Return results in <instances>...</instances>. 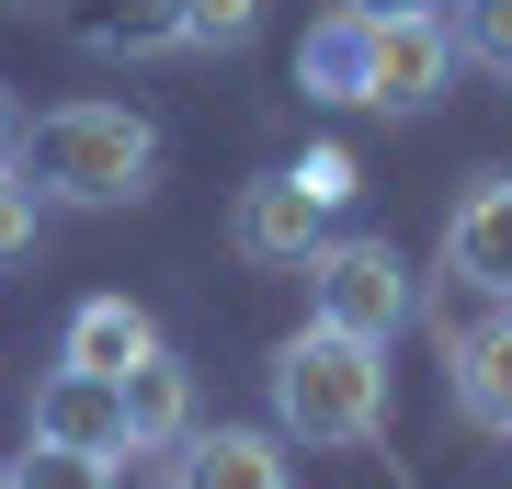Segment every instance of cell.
Here are the masks:
<instances>
[{
  "label": "cell",
  "mask_w": 512,
  "mask_h": 489,
  "mask_svg": "<svg viewBox=\"0 0 512 489\" xmlns=\"http://www.w3.org/2000/svg\"><path fill=\"white\" fill-rule=\"evenodd\" d=\"M12 171L35 182L46 205H80V217H103V205H137L148 171H160V126H148L137 103H57L23 126Z\"/></svg>",
  "instance_id": "1"
},
{
  "label": "cell",
  "mask_w": 512,
  "mask_h": 489,
  "mask_svg": "<svg viewBox=\"0 0 512 489\" xmlns=\"http://www.w3.org/2000/svg\"><path fill=\"white\" fill-rule=\"evenodd\" d=\"M274 433L308 444V455H353L387 433V364L376 342H353V330H296L274 353Z\"/></svg>",
  "instance_id": "2"
},
{
  "label": "cell",
  "mask_w": 512,
  "mask_h": 489,
  "mask_svg": "<svg viewBox=\"0 0 512 489\" xmlns=\"http://www.w3.org/2000/svg\"><path fill=\"white\" fill-rule=\"evenodd\" d=\"M296 273H308V319H319V330H353V342H376V353L399 342L410 308H421V296H410V262H399V239H365V228L319 239Z\"/></svg>",
  "instance_id": "3"
},
{
  "label": "cell",
  "mask_w": 512,
  "mask_h": 489,
  "mask_svg": "<svg viewBox=\"0 0 512 489\" xmlns=\"http://www.w3.org/2000/svg\"><path fill=\"white\" fill-rule=\"evenodd\" d=\"M444 376H456V410L478 433L512 444V296L501 285L456 273V296H444Z\"/></svg>",
  "instance_id": "4"
},
{
  "label": "cell",
  "mask_w": 512,
  "mask_h": 489,
  "mask_svg": "<svg viewBox=\"0 0 512 489\" xmlns=\"http://www.w3.org/2000/svg\"><path fill=\"white\" fill-rule=\"evenodd\" d=\"M23 444H69V455H126V376H92V364L57 353L23 399Z\"/></svg>",
  "instance_id": "5"
},
{
  "label": "cell",
  "mask_w": 512,
  "mask_h": 489,
  "mask_svg": "<svg viewBox=\"0 0 512 489\" xmlns=\"http://www.w3.org/2000/svg\"><path fill=\"white\" fill-rule=\"evenodd\" d=\"M330 239V205L308 194L296 171H262V182H239V205H228V251L239 262H262V273H296Z\"/></svg>",
  "instance_id": "6"
},
{
  "label": "cell",
  "mask_w": 512,
  "mask_h": 489,
  "mask_svg": "<svg viewBox=\"0 0 512 489\" xmlns=\"http://www.w3.org/2000/svg\"><path fill=\"white\" fill-rule=\"evenodd\" d=\"M456 69H467V57H456V23H444V12H387V23H376V80H365V103L421 114V103H444Z\"/></svg>",
  "instance_id": "7"
},
{
  "label": "cell",
  "mask_w": 512,
  "mask_h": 489,
  "mask_svg": "<svg viewBox=\"0 0 512 489\" xmlns=\"http://www.w3.org/2000/svg\"><path fill=\"white\" fill-rule=\"evenodd\" d=\"M444 273L512 296V171H478L456 194V217H444Z\"/></svg>",
  "instance_id": "8"
},
{
  "label": "cell",
  "mask_w": 512,
  "mask_h": 489,
  "mask_svg": "<svg viewBox=\"0 0 512 489\" xmlns=\"http://www.w3.org/2000/svg\"><path fill=\"white\" fill-rule=\"evenodd\" d=\"M183 489H296L285 433H251V421H194V433H183Z\"/></svg>",
  "instance_id": "9"
},
{
  "label": "cell",
  "mask_w": 512,
  "mask_h": 489,
  "mask_svg": "<svg viewBox=\"0 0 512 489\" xmlns=\"http://www.w3.org/2000/svg\"><path fill=\"white\" fill-rule=\"evenodd\" d=\"M365 80H376V23L342 0V12H319L308 46H296V91H308V103H365Z\"/></svg>",
  "instance_id": "10"
},
{
  "label": "cell",
  "mask_w": 512,
  "mask_h": 489,
  "mask_svg": "<svg viewBox=\"0 0 512 489\" xmlns=\"http://www.w3.org/2000/svg\"><path fill=\"white\" fill-rule=\"evenodd\" d=\"M194 433V376L171 353H137L126 364V455H183Z\"/></svg>",
  "instance_id": "11"
},
{
  "label": "cell",
  "mask_w": 512,
  "mask_h": 489,
  "mask_svg": "<svg viewBox=\"0 0 512 489\" xmlns=\"http://www.w3.org/2000/svg\"><path fill=\"white\" fill-rule=\"evenodd\" d=\"M69 364H92V376H126L137 353H160V319L137 308V296H80L69 308V342H57Z\"/></svg>",
  "instance_id": "12"
},
{
  "label": "cell",
  "mask_w": 512,
  "mask_h": 489,
  "mask_svg": "<svg viewBox=\"0 0 512 489\" xmlns=\"http://www.w3.org/2000/svg\"><path fill=\"white\" fill-rule=\"evenodd\" d=\"M80 46L92 57H160V46H183V0H92Z\"/></svg>",
  "instance_id": "13"
},
{
  "label": "cell",
  "mask_w": 512,
  "mask_h": 489,
  "mask_svg": "<svg viewBox=\"0 0 512 489\" xmlns=\"http://www.w3.org/2000/svg\"><path fill=\"white\" fill-rule=\"evenodd\" d=\"M456 57L512 80V0H456Z\"/></svg>",
  "instance_id": "14"
},
{
  "label": "cell",
  "mask_w": 512,
  "mask_h": 489,
  "mask_svg": "<svg viewBox=\"0 0 512 489\" xmlns=\"http://www.w3.org/2000/svg\"><path fill=\"white\" fill-rule=\"evenodd\" d=\"M12 489H114V455H69V444H23Z\"/></svg>",
  "instance_id": "15"
},
{
  "label": "cell",
  "mask_w": 512,
  "mask_h": 489,
  "mask_svg": "<svg viewBox=\"0 0 512 489\" xmlns=\"http://www.w3.org/2000/svg\"><path fill=\"white\" fill-rule=\"evenodd\" d=\"M251 35H262V0H183V46L228 57V46H251Z\"/></svg>",
  "instance_id": "16"
},
{
  "label": "cell",
  "mask_w": 512,
  "mask_h": 489,
  "mask_svg": "<svg viewBox=\"0 0 512 489\" xmlns=\"http://www.w3.org/2000/svg\"><path fill=\"white\" fill-rule=\"evenodd\" d=\"M35 239H46V194H35L23 171H0V273L35 262Z\"/></svg>",
  "instance_id": "17"
},
{
  "label": "cell",
  "mask_w": 512,
  "mask_h": 489,
  "mask_svg": "<svg viewBox=\"0 0 512 489\" xmlns=\"http://www.w3.org/2000/svg\"><path fill=\"white\" fill-rule=\"evenodd\" d=\"M296 182H308V194L330 205V217H342V205H353V182H365V171H353L342 148H308V160H296Z\"/></svg>",
  "instance_id": "18"
},
{
  "label": "cell",
  "mask_w": 512,
  "mask_h": 489,
  "mask_svg": "<svg viewBox=\"0 0 512 489\" xmlns=\"http://www.w3.org/2000/svg\"><path fill=\"white\" fill-rule=\"evenodd\" d=\"M353 12H365V23H387V12H433V0H353Z\"/></svg>",
  "instance_id": "19"
},
{
  "label": "cell",
  "mask_w": 512,
  "mask_h": 489,
  "mask_svg": "<svg viewBox=\"0 0 512 489\" xmlns=\"http://www.w3.org/2000/svg\"><path fill=\"white\" fill-rule=\"evenodd\" d=\"M12 148H23V126H12V91H0V171H12Z\"/></svg>",
  "instance_id": "20"
},
{
  "label": "cell",
  "mask_w": 512,
  "mask_h": 489,
  "mask_svg": "<svg viewBox=\"0 0 512 489\" xmlns=\"http://www.w3.org/2000/svg\"><path fill=\"white\" fill-rule=\"evenodd\" d=\"M12 12H35V0H12Z\"/></svg>",
  "instance_id": "21"
},
{
  "label": "cell",
  "mask_w": 512,
  "mask_h": 489,
  "mask_svg": "<svg viewBox=\"0 0 512 489\" xmlns=\"http://www.w3.org/2000/svg\"><path fill=\"white\" fill-rule=\"evenodd\" d=\"M0 489H12V467H0Z\"/></svg>",
  "instance_id": "22"
}]
</instances>
